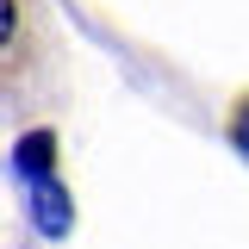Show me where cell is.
<instances>
[{
	"instance_id": "cell-1",
	"label": "cell",
	"mask_w": 249,
	"mask_h": 249,
	"mask_svg": "<svg viewBox=\"0 0 249 249\" xmlns=\"http://www.w3.org/2000/svg\"><path fill=\"white\" fill-rule=\"evenodd\" d=\"M231 137H237V143H243V150H249V100H243V106H237V119H231Z\"/></svg>"
}]
</instances>
